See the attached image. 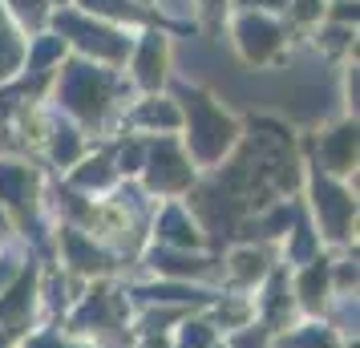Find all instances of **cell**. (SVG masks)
Masks as SVG:
<instances>
[{"label": "cell", "instance_id": "8", "mask_svg": "<svg viewBox=\"0 0 360 348\" xmlns=\"http://www.w3.org/2000/svg\"><path fill=\"white\" fill-rule=\"evenodd\" d=\"M0 8L8 13V20L25 37L45 33L49 29V17H53V0H0Z\"/></svg>", "mask_w": 360, "mask_h": 348}, {"label": "cell", "instance_id": "6", "mask_svg": "<svg viewBox=\"0 0 360 348\" xmlns=\"http://www.w3.org/2000/svg\"><path fill=\"white\" fill-rule=\"evenodd\" d=\"M69 8L98 17L105 25H122V29H154V13L134 0H69Z\"/></svg>", "mask_w": 360, "mask_h": 348}, {"label": "cell", "instance_id": "16", "mask_svg": "<svg viewBox=\"0 0 360 348\" xmlns=\"http://www.w3.org/2000/svg\"><path fill=\"white\" fill-rule=\"evenodd\" d=\"M158 13H170V17H195V0H154Z\"/></svg>", "mask_w": 360, "mask_h": 348}, {"label": "cell", "instance_id": "12", "mask_svg": "<svg viewBox=\"0 0 360 348\" xmlns=\"http://www.w3.org/2000/svg\"><path fill=\"white\" fill-rule=\"evenodd\" d=\"M324 4L328 0H292L288 4V20L300 25V29H316L324 20Z\"/></svg>", "mask_w": 360, "mask_h": 348}, {"label": "cell", "instance_id": "3", "mask_svg": "<svg viewBox=\"0 0 360 348\" xmlns=\"http://www.w3.org/2000/svg\"><path fill=\"white\" fill-rule=\"evenodd\" d=\"M186 117H191V150H195L202 162H214V158L235 142V134H239L235 122H231L202 89H191V98H186Z\"/></svg>", "mask_w": 360, "mask_h": 348}, {"label": "cell", "instance_id": "13", "mask_svg": "<svg viewBox=\"0 0 360 348\" xmlns=\"http://www.w3.org/2000/svg\"><path fill=\"white\" fill-rule=\"evenodd\" d=\"M195 13L202 17V25H207V33H223V20L231 17V0H195Z\"/></svg>", "mask_w": 360, "mask_h": 348}, {"label": "cell", "instance_id": "4", "mask_svg": "<svg viewBox=\"0 0 360 348\" xmlns=\"http://www.w3.org/2000/svg\"><path fill=\"white\" fill-rule=\"evenodd\" d=\"M110 69H98L94 61H69L61 69V85H57V94L65 101L73 114H82L85 122H94L101 114V105L110 101Z\"/></svg>", "mask_w": 360, "mask_h": 348}, {"label": "cell", "instance_id": "7", "mask_svg": "<svg viewBox=\"0 0 360 348\" xmlns=\"http://www.w3.org/2000/svg\"><path fill=\"white\" fill-rule=\"evenodd\" d=\"M65 53H69L65 41L45 29V33L29 37V45H25V69H29V73H37V77H45L53 65H61V61H65Z\"/></svg>", "mask_w": 360, "mask_h": 348}, {"label": "cell", "instance_id": "14", "mask_svg": "<svg viewBox=\"0 0 360 348\" xmlns=\"http://www.w3.org/2000/svg\"><path fill=\"white\" fill-rule=\"evenodd\" d=\"M324 20L356 29V0H328L324 4Z\"/></svg>", "mask_w": 360, "mask_h": 348}, {"label": "cell", "instance_id": "5", "mask_svg": "<svg viewBox=\"0 0 360 348\" xmlns=\"http://www.w3.org/2000/svg\"><path fill=\"white\" fill-rule=\"evenodd\" d=\"M130 69H134V82L154 94L166 82V69H170V37L162 29H142L134 37Z\"/></svg>", "mask_w": 360, "mask_h": 348}, {"label": "cell", "instance_id": "10", "mask_svg": "<svg viewBox=\"0 0 360 348\" xmlns=\"http://www.w3.org/2000/svg\"><path fill=\"white\" fill-rule=\"evenodd\" d=\"M134 122H138V126H158V130H179L182 110L170 98H146L134 110Z\"/></svg>", "mask_w": 360, "mask_h": 348}, {"label": "cell", "instance_id": "9", "mask_svg": "<svg viewBox=\"0 0 360 348\" xmlns=\"http://www.w3.org/2000/svg\"><path fill=\"white\" fill-rule=\"evenodd\" d=\"M25 45H29V37L20 33L8 20V13L0 8V82H8L13 73L25 69Z\"/></svg>", "mask_w": 360, "mask_h": 348}, {"label": "cell", "instance_id": "1", "mask_svg": "<svg viewBox=\"0 0 360 348\" xmlns=\"http://www.w3.org/2000/svg\"><path fill=\"white\" fill-rule=\"evenodd\" d=\"M49 33H57L69 49L82 53V61H94V65H122V61H130L134 49L130 29L85 17L77 8H57L49 17Z\"/></svg>", "mask_w": 360, "mask_h": 348}, {"label": "cell", "instance_id": "11", "mask_svg": "<svg viewBox=\"0 0 360 348\" xmlns=\"http://www.w3.org/2000/svg\"><path fill=\"white\" fill-rule=\"evenodd\" d=\"M316 45L328 53H344L356 45V29H348V25H332V20H320L316 25Z\"/></svg>", "mask_w": 360, "mask_h": 348}, {"label": "cell", "instance_id": "15", "mask_svg": "<svg viewBox=\"0 0 360 348\" xmlns=\"http://www.w3.org/2000/svg\"><path fill=\"white\" fill-rule=\"evenodd\" d=\"M292 0H231V8H247V13H267V17H279L288 13Z\"/></svg>", "mask_w": 360, "mask_h": 348}, {"label": "cell", "instance_id": "2", "mask_svg": "<svg viewBox=\"0 0 360 348\" xmlns=\"http://www.w3.org/2000/svg\"><path fill=\"white\" fill-rule=\"evenodd\" d=\"M231 41H235V49H239V57H243L247 65H267L288 45V25L279 17H267V13L235 8V17H231Z\"/></svg>", "mask_w": 360, "mask_h": 348}]
</instances>
